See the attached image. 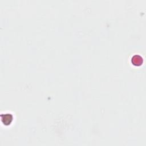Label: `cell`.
<instances>
[{
    "mask_svg": "<svg viewBox=\"0 0 146 146\" xmlns=\"http://www.w3.org/2000/svg\"><path fill=\"white\" fill-rule=\"evenodd\" d=\"M13 120V116L10 113L1 115V121L6 125H9Z\"/></svg>",
    "mask_w": 146,
    "mask_h": 146,
    "instance_id": "obj_1",
    "label": "cell"
},
{
    "mask_svg": "<svg viewBox=\"0 0 146 146\" xmlns=\"http://www.w3.org/2000/svg\"><path fill=\"white\" fill-rule=\"evenodd\" d=\"M132 63L135 66H140L143 63V58L139 55H135L132 58Z\"/></svg>",
    "mask_w": 146,
    "mask_h": 146,
    "instance_id": "obj_2",
    "label": "cell"
}]
</instances>
